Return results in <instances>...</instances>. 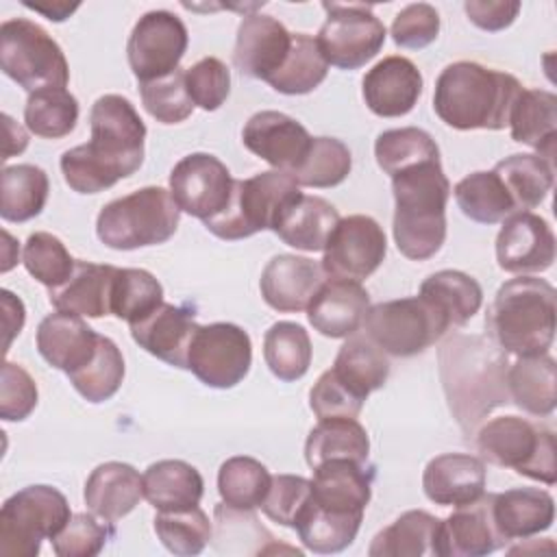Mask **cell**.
<instances>
[{
	"label": "cell",
	"instance_id": "62",
	"mask_svg": "<svg viewBox=\"0 0 557 557\" xmlns=\"http://www.w3.org/2000/svg\"><path fill=\"white\" fill-rule=\"evenodd\" d=\"M2 120H4V150H2V161H7V159H11L13 154H20V152H24L26 150V146H28V135H26V131L17 124V122H13V117L11 115H2Z\"/></svg>",
	"mask_w": 557,
	"mask_h": 557
},
{
	"label": "cell",
	"instance_id": "51",
	"mask_svg": "<svg viewBox=\"0 0 557 557\" xmlns=\"http://www.w3.org/2000/svg\"><path fill=\"white\" fill-rule=\"evenodd\" d=\"M152 522L161 544L181 557L202 553L213 533L209 516L198 505L178 511H159Z\"/></svg>",
	"mask_w": 557,
	"mask_h": 557
},
{
	"label": "cell",
	"instance_id": "23",
	"mask_svg": "<svg viewBox=\"0 0 557 557\" xmlns=\"http://www.w3.org/2000/svg\"><path fill=\"white\" fill-rule=\"evenodd\" d=\"M133 339L152 357L168 366L187 370V352L198 329L194 309L185 305L161 302L146 318L128 324Z\"/></svg>",
	"mask_w": 557,
	"mask_h": 557
},
{
	"label": "cell",
	"instance_id": "59",
	"mask_svg": "<svg viewBox=\"0 0 557 557\" xmlns=\"http://www.w3.org/2000/svg\"><path fill=\"white\" fill-rule=\"evenodd\" d=\"M311 411L318 420L326 418H357L363 409V400L344 387L331 370L322 372L309 392Z\"/></svg>",
	"mask_w": 557,
	"mask_h": 557
},
{
	"label": "cell",
	"instance_id": "52",
	"mask_svg": "<svg viewBox=\"0 0 557 557\" xmlns=\"http://www.w3.org/2000/svg\"><path fill=\"white\" fill-rule=\"evenodd\" d=\"M22 263L35 281H39L48 289H54L72 276L76 259L57 235L37 231L28 235L24 244Z\"/></svg>",
	"mask_w": 557,
	"mask_h": 557
},
{
	"label": "cell",
	"instance_id": "35",
	"mask_svg": "<svg viewBox=\"0 0 557 557\" xmlns=\"http://www.w3.org/2000/svg\"><path fill=\"white\" fill-rule=\"evenodd\" d=\"M331 372L357 398L366 400L372 392L385 385L389 376V361L368 335L355 333L342 344Z\"/></svg>",
	"mask_w": 557,
	"mask_h": 557
},
{
	"label": "cell",
	"instance_id": "31",
	"mask_svg": "<svg viewBox=\"0 0 557 557\" xmlns=\"http://www.w3.org/2000/svg\"><path fill=\"white\" fill-rule=\"evenodd\" d=\"M511 139L535 150L546 161H555L557 144V98L546 89H522L511 107Z\"/></svg>",
	"mask_w": 557,
	"mask_h": 557
},
{
	"label": "cell",
	"instance_id": "21",
	"mask_svg": "<svg viewBox=\"0 0 557 557\" xmlns=\"http://www.w3.org/2000/svg\"><path fill=\"white\" fill-rule=\"evenodd\" d=\"M505 544L492 518V494H483L442 520L437 557H483Z\"/></svg>",
	"mask_w": 557,
	"mask_h": 557
},
{
	"label": "cell",
	"instance_id": "5",
	"mask_svg": "<svg viewBox=\"0 0 557 557\" xmlns=\"http://www.w3.org/2000/svg\"><path fill=\"white\" fill-rule=\"evenodd\" d=\"M555 287L544 278H509L485 313L490 339L516 357L546 355L555 339Z\"/></svg>",
	"mask_w": 557,
	"mask_h": 557
},
{
	"label": "cell",
	"instance_id": "11",
	"mask_svg": "<svg viewBox=\"0 0 557 557\" xmlns=\"http://www.w3.org/2000/svg\"><path fill=\"white\" fill-rule=\"evenodd\" d=\"M363 329L385 355L413 357L433 346L450 326L422 296H407L372 305Z\"/></svg>",
	"mask_w": 557,
	"mask_h": 557
},
{
	"label": "cell",
	"instance_id": "8",
	"mask_svg": "<svg viewBox=\"0 0 557 557\" xmlns=\"http://www.w3.org/2000/svg\"><path fill=\"white\" fill-rule=\"evenodd\" d=\"M298 183L281 172L268 170L250 178L235 181L228 205L213 218L205 220V228L220 239L235 242L259 231L276 228L283 211L300 196Z\"/></svg>",
	"mask_w": 557,
	"mask_h": 557
},
{
	"label": "cell",
	"instance_id": "30",
	"mask_svg": "<svg viewBox=\"0 0 557 557\" xmlns=\"http://www.w3.org/2000/svg\"><path fill=\"white\" fill-rule=\"evenodd\" d=\"M492 518L505 542L524 540L550 529L555 500L540 487H511L492 494Z\"/></svg>",
	"mask_w": 557,
	"mask_h": 557
},
{
	"label": "cell",
	"instance_id": "53",
	"mask_svg": "<svg viewBox=\"0 0 557 557\" xmlns=\"http://www.w3.org/2000/svg\"><path fill=\"white\" fill-rule=\"evenodd\" d=\"M139 94L144 109L161 124L185 122L194 111V102L185 87V70L181 67L157 81L139 83Z\"/></svg>",
	"mask_w": 557,
	"mask_h": 557
},
{
	"label": "cell",
	"instance_id": "17",
	"mask_svg": "<svg viewBox=\"0 0 557 557\" xmlns=\"http://www.w3.org/2000/svg\"><path fill=\"white\" fill-rule=\"evenodd\" d=\"M498 268L511 274L544 272L555 261V233L548 222L531 211L503 220L496 237Z\"/></svg>",
	"mask_w": 557,
	"mask_h": 557
},
{
	"label": "cell",
	"instance_id": "45",
	"mask_svg": "<svg viewBox=\"0 0 557 557\" xmlns=\"http://www.w3.org/2000/svg\"><path fill=\"white\" fill-rule=\"evenodd\" d=\"M272 483L268 468L255 457L237 455L226 459L218 472V492L224 505L242 511L261 507Z\"/></svg>",
	"mask_w": 557,
	"mask_h": 557
},
{
	"label": "cell",
	"instance_id": "63",
	"mask_svg": "<svg viewBox=\"0 0 557 557\" xmlns=\"http://www.w3.org/2000/svg\"><path fill=\"white\" fill-rule=\"evenodd\" d=\"M24 7H28L37 13H44L52 22H63L70 13H74L78 9V4H67V2H52V9L46 7L44 2H24Z\"/></svg>",
	"mask_w": 557,
	"mask_h": 557
},
{
	"label": "cell",
	"instance_id": "40",
	"mask_svg": "<svg viewBox=\"0 0 557 557\" xmlns=\"http://www.w3.org/2000/svg\"><path fill=\"white\" fill-rule=\"evenodd\" d=\"M50 191L48 174L30 163L7 165L0 174V215L7 222H26L39 215Z\"/></svg>",
	"mask_w": 557,
	"mask_h": 557
},
{
	"label": "cell",
	"instance_id": "41",
	"mask_svg": "<svg viewBox=\"0 0 557 557\" xmlns=\"http://www.w3.org/2000/svg\"><path fill=\"white\" fill-rule=\"evenodd\" d=\"M494 172L507 187L516 211H529L540 207L548 196L555 178L553 163L540 154H511L494 165Z\"/></svg>",
	"mask_w": 557,
	"mask_h": 557
},
{
	"label": "cell",
	"instance_id": "24",
	"mask_svg": "<svg viewBox=\"0 0 557 557\" xmlns=\"http://www.w3.org/2000/svg\"><path fill=\"white\" fill-rule=\"evenodd\" d=\"M370 296L359 281L329 278L307 307L309 324L324 337H350L363 326Z\"/></svg>",
	"mask_w": 557,
	"mask_h": 557
},
{
	"label": "cell",
	"instance_id": "13",
	"mask_svg": "<svg viewBox=\"0 0 557 557\" xmlns=\"http://www.w3.org/2000/svg\"><path fill=\"white\" fill-rule=\"evenodd\" d=\"M252 363L248 333L233 322L198 324L189 352L187 370L207 387L228 389L244 381Z\"/></svg>",
	"mask_w": 557,
	"mask_h": 557
},
{
	"label": "cell",
	"instance_id": "43",
	"mask_svg": "<svg viewBox=\"0 0 557 557\" xmlns=\"http://www.w3.org/2000/svg\"><path fill=\"white\" fill-rule=\"evenodd\" d=\"M263 359L270 372L285 383L298 381L311 366V339L296 322H274L263 337Z\"/></svg>",
	"mask_w": 557,
	"mask_h": 557
},
{
	"label": "cell",
	"instance_id": "49",
	"mask_svg": "<svg viewBox=\"0 0 557 557\" xmlns=\"http://www.w3.org/2000/svg\"><path fill=\"white\" fill-rule=\"evenodd\" d=\"M352 170V154L348 146L335 137H313L311 146L302 159V163L296 168L292 178L298 183V187H335Z\"/></svg>",
	"mask_w": 557,
	"mask_h": 557
},
{
	"label": "cell",
	"instance_id": "28",
	"mask_svg": "<svg viewBox=\"0 0 557 557\" xmlns=\"http://www.w3.org/2000/svg\"><path fill=\"white\" fill-rule=\"evenodd\" d=\"M85 505L102 520L115 522L131 513L144 498V479L124 461H104L85 481Z\"/></svg>",
	"mask_w": 557,
	"mask_h": 557
},
{
	"label": "cell",
	"instance_id": "47",
	"mask_svg": "<svg viewBox=\"0 0 557 557\" xmlns=\"http://www.w3.org/2000/svg\"><path fill=\"white\" fill-rule=\"evenodd\" d=\"M124 372L126 368L122 350L111 337L100 335L91 361L78 368L76 372L67 374V379L87 403H104L117 394L124 381Z\"/></svg>",
	"mask_w": 557,
	"mask_h": 557
},
{
	"label": "cell",
	"instance_id": "27",
	"mask_svg": "<svg viewBox=\"0 0 557 557\" xmlns=\"http://www.w3.org/2000/svg\"><path fill=\"white\" fill-rule=\"evenodd\" d=\"M100 335L74 313H50L37 326V350L57 370L72 374L96 355Z\"/></svg>",
	"mask_w": 557,
	"mask_h": 557
},
{
	"label": "cell",
	"instance_id": "34",
	"mask_svg": "<svg viewBox=\"0 0 557 557\" xmlns=\"http://www.w3.org/2000/svg\"><path fill=\"white\" fill-rule=\"evenodd\" d=\"M507 392L518 409L544 418L555 411L557 403V366L546 355L518 357L507 370Z\"/></svg>",
	"mask_w": 557,
	"mask_h": 557
},
{
	"label": "cell",
	"instance_id": "10",
	"mask_svg": "<svg viewBox=\"0 0 557 557\" xmlns=\"http://www.w3.org/2000/svg\"><path fill=\"white\" fill-rule=\"evenodd\" d=\"M0 67L28 94L61 87L70 81V67L61 46L46 28L28 17H11L0 26Z\"/></svg>",
	"mask_w": 557,
	"mask_h": 557
},
{
	"label": "cell",
	"instance_id": "15",
	"mask_svg": "<svg viewBox=\"0 0 557 557\" xmlns=\"http://www.w3.org/2000/svg\"><path fill=\"white\" fill-rule=\"evenodd\" d=\"M387 252L381 224L370 215L339 218L322 257V270L331 278L363 281L379 270Z\"/></svg>",
	"mask_w": 557,
	"mask_h": 557
},
{
	"label": "cell",
	"instance_id": "16",
	"mask_svg": "<svg viewBox=\"0 0 557 557\" xmlns=\"http://www.w3.org/2000/svg\"><path fill=\"white\" fill-rule=\"evenodd\" d=\"M233 183L228 168L209 152H191L170 172V194L176 207L202 222L228 205Z\"/></svg>",
	"mask_w": 557,
	"mask_h": 557
},
{
	"label": "cell",
	"instance_id": "50",
	"mask_svg": "<svg viewBox=\"0 0 557 557\" xmlns=\"http://www.w3.org/2000/svg\"><path fill=\"white\" fill-rule=\"evenodd\" d=\"M163 302V287L141 268H117L111 294V315L128 324L146 318Z\"/></svg>",
	"mask_w": 557,
	"mask_h": 557
},
{
	"label": "cell",
	"instance_id": "36",
	"mask_svg": "<svg viewBox=\"0 0 557 557\" xmlns=\"http://www.w3.org/2000/svg\"><path fill=\"white\" fill-rule=\"evenodd\" d=\"M361 520L363 513H342L320 507L309 494L292 529H296L307 550H313L318 555H331L342 553L355 542Z\"/></svg>",
	"mask_w": 557,
	"mask_h": 557
},
{
	"label": "cell",
	"instance_id": "12",
	"mask_svg": "<svg viewBox=\"0 0 557 557\" xmlns=\"http://www.w3.org/2000/svg\"><path fill=\"white\" fill-rule=\"evenodd\" d=\"M326 20L315 41L329 65L339 70H357L372 61L385 44V24L366 4L324 2Z\"/></svg>",
	"mask_w": 557,
	"mask_h": 557
},
{
	"label": "cell",
	"instance_id": "20",
	"mask_svg": "<svg viewBox=\"0 0 557 557\" xmlns=\"http://www.w3.org/2000/svg\"><path fill=\"white\" fill-rule=\"evenodd\" d=\"M422 74L407 57L392 54L381 59L361 81L368 109L379 117L407 115L422 96Z\"/></svg>",
	"mask_w": 557,
	"mask_h": 557
},
{
	"label": "cell",
	"instance_id": "55",
	"mask_svg": "<svg viewBox=\"0 0 557 557\" xmlns=\"http://www.w3.org/2000/svg\"><path fill=\"white\" fill-rule=\"evenodd\" d=\"M185 87L194 107L215 111L231 94V72L218 57H205L185 70Z\"/></svg>",
	"mask_w": 557,
	"mask_h": 557
},
{
	"label": "cell",
	"instance_id": "44",
	"mask_svg": "<svg viewBox=\"0 0 557 557\" xmlns=\"http://www.w3.org/2000/svg\"><path fill=\"white\" fill-rule=\"evenodd\" d=\"M329 72L315 37L307 33L292 35V48L278 72L268 81V85L285 96H302L313 91Z\"/></svg>",
	"mask_w": 557,
	"mask_h": 557
},
{
	"label": "cell",
	"instance_id": "60",
	"mask_svg": "<svg viewBox=\"0 0 557 557\" xmlns=\"http://www.w3.org/2000/svg\"><path fill=\"white\" fill-rule=\"evenodd\" d=\"M468 20L487 33H498L513 24L520 13V2L509 0H468L463 4Z\"/></svg>",
	"mask_w": 557,
	"mask_h": 557
},
{
	"label": "cell",
	"instance_id": "7",
	"mask_svg": "<svg viewBox=\"0 0 557 557\" xmlns=\"http://www.w3.org/2000/svg\"><path fill=\"white\" fill-rule=\"evenodd\" d=\"M474 444L481 457L494 466L511 468L546 485H555L557 481L555 433L540 422L520 416H500L479 426Z\"/></svg>",
	"mask_w": 557,
	"mask_h": 557
},
{
	"label": "cell",
	"instance_id": "56",
	"mask_svg": "<svg viewBox=\"0 0 557 557\" xmlns=\"http://www.w3.org/2000/svg\"><path fill=\"white\" fill-rule=\"evenodd\" d=\"M311 494V479L298 474H274L261 503V511L281 527H294L296 516Z\"/></svg>",
	"mask_w": 557,
	"mask_h": 557
},
{
	"label": "cell",
	"instance_id": "32",
	"mask_svg": "<svg viewBox=\"0 0 557 557\" xmlns=\"http://www.w3.org/2000/svg\"><path fill=\"white\" fill-rule=\"evenodd\" d=\"M337 222H339V213L329 200L320 196L300 194L283 211L274 233L281 237L283 244L296 250L318 252V250H324Z\"/></svg>",
	"mask_w": 557,
	"mask_h": 557
},
{
	"label": "cell",
	"instance_id": "39",
	"mask_svg": "<svg viewBox=\"0 0 557 557\" xmlns=\"http://www.w3.org/2000/svg\"><path fill=\"white\" fill-rule=\"evenodd\" d=\"M370 437L357 418H326L320 420L307 435L305 459L309 468L329 459L368 461Z\"/></svg>",
	"mask_w": 557,
	"mask_h": 557
},
{
	"label": "cell",
	"instance_id": "57",
	"mask_svg": "<svg viewBox=\"0 0 557 557\" xmlns=\"http://www.w3.org/2000/svg\"><path fill=\"white\" fill-rule=\"evenodd\" d=\"M440 35V13L429 2L407 4L392 22V39L400 48L420 50Z\"/></svg>",
	"mask_w": 557,
	"mask_h": 557
},
{
	"label": "cell",
	"instance_id": "58",
	"mask_svg": "<svg viewBox=\"0 0 557 557\" xmlns=\"http://www.w3.org/2000/svg\"><path fill=\"white\" fill-rule=\"evenodd\" d=\"M37 385L33 376L17 363H2L0 383V418L4 422L26 420L37 407Z\"/></svg>",
	"mask_w": 557,
	"mask_h": 557
},
{
	"label": "cell",
	"instance_id": "19",
	"mask_svg": "<svg viewBox=\"0 0 557 557\" xmlns=\"http://www.w3.org/2000/svg\"><path fill=\"white\" fill-rule=\"evenodd\" d=\"M292 35L276 17L250 13L237 26V39L233 48L235 67L257 81H270L292 48Z\"/></svg>",
	"mask_w": 557,
	"mask_h": 557
},
{
	"label": "cell",
	"instance_id": "61",
	"mask_svg": "<svg viewBox=\"0 0 557 557\" xmlns=\"http://www.w3.org/2000/svg\"><path fill=\"white\" fill-rule=\"evenodd\" d=\"M2 309H4V331H7V342H4V350H9L11 339L15 335H20L22 326H24V302L13 296L9 289H2Z\"/></svg>",
	"mask_w": 557,
	"mask_h": 557
},
{
	"label": "cell",
	"instance_id": "6",
	"mask_svg": "<svg viewBox=\"0 0 557 557\" xmlns=\"http://www.w3.org/2000/svg\"><path fill=\"white\" fill-rule=\"evenodd\" d=\"M181 209L163 187L148 185L107 202L96 218L98 239L113 250L165 244L178 228Z\"/></svg>",
	"mask_w": 557,
	"mask_h": 557
},
{
	"label": "cell",
	"instance_id": "37",
	"mask_svg": "<svg viewBox=\"0 0 557 557\" xmlns=\"http://www.w3.org/2000/svg\"><path fill=\"white\" fill-rule=\"evenodd\" d=\"M442 520L422 509L405 511L389 527L379 531L368 548L370 557H437Z\"/></svg>",
	"mask_w": 557,
	"mask_h": 557
},
{
	"label": "cell",
	"instance_id": "4",
	"mask_svg": "<svg viewBox=\"0 0 557 557\" xmlns=\"http://www.w3.org/2000/svg\"><path fill=\"white\" fill-rule=\"evenodd\" d=\"M394 242L411 261H426L446 239V202L450 183L442 161H426L392 176Z\"/></svg>",
	"mask_w": 557,
	"mask_h": 557
},
{
	"label": "cell",
	"instance_id": "25",
	"mask_svg": "<svg viewBox=\"0 0 557 557\" xmlns=\"http://www.w3.org/2000/svg\"><path fill=\"white\" fill-rule=\"evenodd\" d=\"M487 470L483 459L466 453L433 457L422 472V487L431 503L442 507L468 505L485 494Z\"/></svg>",
	"mask_w": 557,
	"mask_h": 557
},
{
	"label": "cell",
	"instance_id": "2",
	"mask_svg": "<svg viewBox=\"0 0 557 557\" xmlns=\"http://www.w3.org/2000/svg\"><path fill=\"white\" fill-rule=\"evenodd\" d=\"M507 352L481 335L453 333L440 348V379L448 409L466 435L509 403Z\"/></svg>",
	"mask_w": 557,
	"mask_h": 557
},
{
	"label": "cell",
	"instance_id": "3",
	"mask_svg": "<svg viewBox=\"0 0 557 557\" xmlns=\"http://www.w3.org/2000/svg\"><path fill=\"white\" fill-rule=\"evenodd\" d=\"M522 89L518 78L507 72L474 61H455L435 81L433 111L457 131H500Z\"/></svg>",
	"mask_w": 557,
	"mask_h": 557
},
{
	"label": "cell",
	"instance_id": "14",
	"mask_svg": "<svg viewBox=\"0 0 557 557\" xmlns=\"http://www.w3.org/2000/svg\"><path fill=\"white\" fill-rule=\"evenodd\" d=\"M189 35L178 15L165 9L144 13L128 37L126 57L139 83L157 81L178 70Z\"/></svg>",
	"mask_w": 557,
	"mask_h": 557
},
{
	"label": "cell",
	"instance_id": "22",
	"mask_svg": "<svg viewBox=\"0 0 557 557\" xmlns=\"http://www.w3.org/2000/svg\"><path fill=\"white\" fill-rule=\"evenodd\" d=\"M318 261L298 255H276L261 272L259 289L268 307L281 313H296L309 307L324 283Z\"/></svg>",
	"mask_w": 557,
	"mask_h": 557
},
{
	"label": "cell",
	"instance_id": "33",
	"mask_svg": "<svg viewBox=\"0 0 557 557\" xmlns=\"http://www.w3.org/2000/svg\"><path fill=\"white\" fill-rule=\"evenodd\" d=\"M144 498L157 511H178L200 503L205 481L200 472L183 459H161L146 468Z\"/></svg>",
	"mask_w": 557,
	"mask_h": 557
},
{
	"label": "cell",
	"instance_id": "48",
	"mask_svg": "<svg viewBox=\"0 0 557 557\" xmlns=\"http://www.w3.org/2000/svg\"><path fill=\"white\" fill-rule=\"evenodd\" d=\"M374 157L385 174L396 176L418 163L440 161V148L426 131L405 126L383 131L374 141Z\"/></svg>",
	"mask_w": 557,
	"mask_h": 557
},
{
	"label": "cell",
	"instance_id": "54",
	"mask_svg": "<svg viewBox=\"0 0 557 557\" xmlns=\"http://www.w3.org/2000/svg\"><path fill=\"white\" fill-rule=\"evenodd\" d=\"M100 520L96 513H72L67 524L50 540L52 550L59 557L98 555L107 546V542L115 537L113 524L109 520Z\"/></svg>",
	"mask_w": 557,
	"mask_h": 557
},
{
	"label": "cell",
	"instance_id": "46",
	"mask_svg": "<svg viewBox=\"0 0 557 557\" xmlns=\"http://www.w3.org/2000/svg\"><path fill=\"white\" fill-rule=\"evenodd\" d=\"M26 128L44 139L70 135L78 122V100L61 87H46L28 94L24 104Z\"/></svg>",
	"mask_w": 557,
	"mask_h": 557
},
{
	"label": "cell",
	"instance_id": "26",
	"mask_svg": "<svg viewBox=\"0 0 557 557\" xmlns=\"http://www.w3.org/2000/svg\"><path fill=\"white\" fill-rule=\"evenodd\" d=\"M311 498L326 509L342 513H363L374 481V466L352 459H329L311 468Z\"/></svg>",
	"mask_w": 557,
	"mask_h": 557
},
{
	"label": "cell",
	"instance_id": "29",
	"mask_svg": "<svg viewBox=\"0 0 557 557\" xmlns=\"http://www.w3.org/2000/svg\"><path fill=\"white\" fill-rule=\"evenodd\" d=\"M115 274V265L76 261L72 276L63 285L50 289V305L57 311L74 315H111V294Z\"/></svg>",
	"mask_w": 557,
	"mask_h": 557
},
{
	"label": "cell",
	"instance_id": "9",
	"mask_svg": "<svg viewBox=\"0 0 557 557\" xmlns=\"http://www.w3.org/2000/svg\"><path fill=\"white\" fill-rule=\"evenodd\" d=\"M72 518L67 498L52 485H28L0 509V555L35 557Z\"/></svg>",
	"mask_w": 557,
	"mask_h": 557
},
{
	"label": "cell",
	"instance_id": "38",
	"mask_svg": "<svg viewBox=\"0 0 557 557\" xmlns=\"http://www.w3.org/2000/svg\"><path fill=\"white\" fill-rule=\"evenodd\" d=\"M418 296L435 307L448 326H463L483 305V289L479 281L461 270L433 272L422 281Z\"/></svg>",
	"mask_w": 557,
	"mask_h": 557
},
{
	"label": "cell",
	"instance_id": "18",
	"mask_svg": "<svg viewBox=\"0 0 557 557\" xmlns=\"http://www.w3.org/2000/svg\"><path fill=\"white\" fill-rule=\"evenodd\" d=\"M311 139L298 120L281 111H259L248 117L242 131V141L252 154L289 176L302 163Z\"/></svg>",
	"mask_w": 557,
	"mask_h": 557
},
{
	"label": "cell",
	"instance_id": "1",
	"mask_svg": "<svg viewBox=\"0 0 557 557\" xmlns=\"http://www.w3.org/2000/svg\"><path fill=\"white\" fill-rule=\"evenodd\" d=\"M91 139L61 157V172L76 194H98L144 163L146 124L133 102L120 94L100 96L89 111Z\"/></svg>",
	"mask_w": 557,
	"mask_h": 557
},
{
	"label": "cell",
	"instance_id": "42",
	"mask_svg": "<svg viewBox=\"0 0 557 557\" xmlns=\"http://www.w3.org/2000/svg\"><path fill=\"white\" fill-rule=\"evenodd\" d=\"M455 202L466 218L479 224H496L516 211V205L494 170L463 176L455 189Z\"/></svg>",
	"mask_w": 557,
	"mask_h": 557
}]
</instances>
